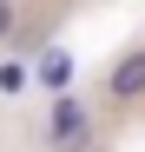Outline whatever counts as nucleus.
Returning a JSON list of instances; mask_svg holds the SVG:
<instances>
[{"instance_id":"nucleus-1","label":"nucleus","mask_w":145,"mask_h":152,"mask_svg":"<svg viewBox=\"0 0 145 152\" xmlns=\"http://www.w3.org/2000/svg\"><path fill=\"white\" fill-rule=\"evenodd\" d=\"M46 139H53V152H79V145H86V113L72 106V99H59V113H53V132H46Z\"/></svg>"},{"instance_id":"nucleus-2","label":"nucleus","mask_w":145,"mask_h":152,"mask_svg":"<svg viewBox=\"0 0 145 152\" xmlns=\"http://www.w3.org/2000/svg\"><path fill=\"white\" fill-rule=\"evenodd\" d=\"M106 86H112V99H138V93H145V53H125V60L112 66Z\"/></svg>"},{"instance_id":"nucleus-3","label":"nucleus","mask_w":145,"mask_h":152,"mask_svg":"<svg viewBox=\"0 0 145 152\" xmlns=\"http://www.w3.org/2000/svg\"><path fill=\"white\" fill-rule=\"evenodd\" d=\"M40 80H46V86H59V80H66V53H46V66H40Z\"/></svg>"},{"instance_id":"nucleus-4","label":"nucleus","mask_w":145,"mask_h":152,"mask_svg":"<svg viewBox=\"0 0 145 152\" xmlns=\"http://www.w3.org/2000/svg\"><path fill=\"white\" fill-rule=\"evenodd\" d=\"M13 27V0H0V33H7Z\"/></svg>"}]
</instances>
